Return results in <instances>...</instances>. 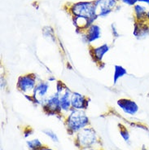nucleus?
<instances>
[{"mask_svg": "<svg viewBox=\"0 0 149 150\" xmlns=\"http://www.w3.org/2000/svg\"><path fill=\"white\" fill-rule=\"evenodd\" d=\"M89 123V117L83 110L73 109L65 121V125L69 135L78 133L81 130L86 128Z\"/></svg>", "mask_w": 149, "mask_h": 150, "instance_id": "f257e3e1", "label": "nucleus"}, {"mask_svg": "<svg viewBox=\"0 0 149 150\" xmlns=\"http://www.w3.org/2000/svg\"><path fill=\"white\" fill-rule=\"evenodd\" d=\"M68 11L72 16H80L86 19L98 16L94 1H79L73 3L68 6Z\"/></svg>", "mask_w": 149, "mask_h": 150, "instance_id": "f03ea898", "label": "nucleus"}, {"mask_svg": "<svg viewBox=\"0 0 149 150\" xmlns=\"http://www.w3.org/2000/svg\"><path fill=\"white\" fill-rule=\"evenodd\" d=\"M98 143L96 131L92 127H86L77 133L75 144L78 148L93 146Z\"/></svg>", "mask_w": 149, "mask_h": 150, "instance_id": "7ed1b4c3", "label": "nucleus"}, {"mask_svg": "<svg viewBox=\"0 0 149 150\" xmlns=\"http://www.w3.org/2000/svg\"><path fill=\"white\" fill-rule=\"evenodd\" d=\"M37 85L36 76L32 74L20 76L17 81V88L25 95H33Z\"/></svg>", "mask_w": 149, "mask_h": 150, "instance_id": "20e7f679", "label": "nucleus"}, {"mask_svg": "<svg viewBox=\"0 0 149 150\" xmlns=\"http://www.w3.org/2000/svg\"><path fill=\"white\" fill-rule=\"evenodd\" d=\"M42 106L46 113L49 115L60 114V112H62L60 108V95L56 92L49 96L45 99Z\"/></svg>", "mask_w": 149, "mask_h": 150, "instance_id": "39448f33", "label": "nucleus"}, {"mask_svg": "<svg viewBox=\"0 0 149 150\" xmlns=\"http://www.w3.org/2000/svg\"><path fill=\"white\" fill-rule=\"evenodd\" d=\"M49 88H50V85H49L48 82L40 81L37 83L34 90V93H33L34 104L42 105L45 99L47 98Z\"/></svg>", "mask_w": 149, "mask_h": 150, "instance_id": "423d86ee", "label": "nucleus"}, {"mask_svg": "<svg viewBox=\"0 0 149 150\" xmlns=\"http://www.w3.org/2000/svg\"><path fill=\"white\" fill-rule=\"evenodd\" d=\"M101 35H102L101 27L97 24H93L85 32H83L81 34L83 42L86 43H92L94 42L99 40L101 38Z\"/></svg>", "mask_w": 149, "mask_h": 150, "instance_id": "0eeeda50", "label": "nucleus"}, {"mask_svg": "<svg viewBox=\"0 0 149 150\" xmlns=\"http://www.w3.org/2000/svg\"><path fill=\"white\" fill-rule=\"evenodd\" d=\"M117 105L126 114L131 116L135 115L139 110L138 104L131 99H126V98L120 99L117 101Z\"/></svg>", "mask_w": 149, "mask_h": 150, "instance_id": "6e6552de", "label": "nucleus"}, {"mask_svg": "<svg viewBox=\"0 0 149 150\" xmlns=\"http://www.w3.org/2000/svg\"><path fill=\"white\" fill-rule=\"evenodd\" d=\"M89 100H87L86 96L79 92H72L71 95V103L72 109L78 110H85L88 107Z\"/></svg>", "mask_w": 149, "mask_h": 150, "instance_id": "1a4fd4ad", "label": "nucleus"}, {"mask_svg": "<svg viewBox=\"0 0 149 150\" xmlns=\"http://www.w3.org/2000/svg\"><path fill=\"white\" fill-rule=\"evenodd\" d=\"M133 35L139 40L149 36V23L147 21H134Z\"/></svg>", "mask_w": 149, "mask_h": 150, "instance_id": "9d476101", "label": "nucleus"}, {"mask_svg": "<svg viewBox=\"0 0 149 150\" xmlns=\"http://www.w3.org/2000/svg\"><path fill=\"white\" fill-rule=\"evenodd\" d=\"M110 49V47L107 43H104L100 46H98L90 50V55L93 57V60L96 63H102L103 58L106 53Z\"/></svg>", "mask_w": 149, "mask_h": 150, "instance_id": "9b49d317", "label": "nucleus"}, {"mask_svg": "<svg viewBox=\"0 0 149 150\" xmlns=\"http://www.w3.org/2000/svg\"><path fill=\"white\" fill-rule=\"evenodd\" d=\"M71 95L72 92L68 88H66L62 95H60V108L63 112H68L72 110V103H71Z\"/></svg>", "mask_w": 149, "mask_h": 150, "instance_id": "f8f14e48", "label": "nucleus"}, {"mask_svg": "<svg viewBox=\"0 0 149 150\" xmlns=\"http://www.w3.org/2000/svg\"><path fill=\"white\" fill-rule=\"evenodd\" d=\"M118 0H94V4L97 9V11L101 9H111L115 10L118 5Z\"/></svg>", "mask_w": 149, "mask_h": 150, "instance_id": "ddd939ff", "label": "nucleus"}, {"mask_svg": "<svg viewBox=\"0 0 149 150\" xmlns=\"http://www.w3.org/2000/svg\"><path fill=\"white\" fill-rule=\"evenodd\" d=\"M134 16L135 21H147L146 16H147V11L148 9L144 5L141 4H138L134 5Z\"/></svg>", "mask_w": 149, "mask_h": 150, "instance_id": "4468645a", "label": "nucleus"}, {"mask_svg": "<svg viewBox=\"0 0 149 150\" xmlns=\"http://www.w3.org/2000/svg\"><path fill=\"white\" fill-rule=\"evenodd\" d=\"M127 74L126 69L121 65H115L114 66V74H113V84L117 83L118 80Z\"/></svg>", "mask_w": 149, "mask_h": 150, "instance_id": "2eb2a0df", "label": "nucleus"}, {"mask_svg": "<svg viewBox=\"0 0 149 150\" xmlns=\"http://www.w3.org/2000/svg\"><path fill=\"white\" fill-rule=\"evenodd\" d=\"M27 146L30 150H39L43 147L42 143L38 139H34L28 140L26 142Z\"/></svg>", "mask_w": 149, "mask_h": 150, "instance_id": "dca6fc26", "label": "nucleus"}, {"mask_svg": "<svg viewBox=\"0 0 149 150\" xmlns=\"http://www.w3.org/2000/svg\"><path fill=\"white\" fill-rule=\"evenodd\" d=\"M119 127V131H120V135L122 137V139L126 141V142H129L130 141V139H131V135H130V133L127 130L126 128L125 127H123L121 125H120Z\"/></svg>", "mask_w": 149, "mask_h": 150, "instance_id": "f3484780", "label": "nucleus"}, {"mask_svg": "<svg viewBox=\"0 0 149 150\" xmlns=\"http://www.w3.org/2000/svg\"><path fill=\"white\" fill-rule=\"evenodd\" d=\"M42 34L45 38H54L55 34H54V30L52 27L45 26L42 29Z\"/></svg>", "mask_w": 149, "mask_h": 150, "instance_id": "a211bd4d", "label": "nucleus"}, {"mask_svg": "<svg viewBox=\"0 0 149 150\" xmlns=\"http://www.w3.org/2000/svg\"><path fill=\"white\" fill-rule=\"evenodd\" d=\"M42 132H43L47 136H48L49 138L52 139L53 142H56V143L59 142V138H58V136H57V135H56V133H55L54 131H52V130L45 129V130L42 131Z\"/></svg>", "mask_w": 149, "mask_h": 150, "instance_id": "6ab92c4d", "label": "nucleus"}, {"mask_svg": "<svg viewBox=\"0 0 149 150\" xmlns=\"http://www.w3.org/2000/svg\"><path fill=\"white\" fill-rule=\"evenodd\" d=\"M112 11L113 10H111V9H101L100 11H97V14H98L99 18H106L112 13Z\"/></svg>", "mask_w": 149, "mask_h": 150, "instance_id": "aec40b11", "label": "nucleus"}, {"mask_svg": "<svg viewBox=\"0 0 149 150\" xmlns=\"http://www.w3.org/2000/svg\"><path fill=\"white\" fill-rule=\"evenodd\" d=\"M56 92L59 93L60 95H62L64 92V91L66 90V88H67V86H65L63 83V82H61V81H57L56 82Z\"/></svg>", "mask_w": 149, "mask_h": 150, "instance_id": "412c9836", "label": "nucleus"}, {"mask_svg": "<svg viewBox=\"0 0 149 150\" xmlns=\"http://www.w3.org/2000/svg\"><path fill=\"white\" fill-rule=\"evenodd\" d=\"M110 29H111V32H112V37L114 38V39L118 38L121 36V34H120L119 31H118L117 28V25H116L115 23H112V24H111V25H110Z\"/></svg>", "mask_w": 149, "mask_h": 150, "instance_id": "4be33fe9", "label": "nucleus"}, {"mask_svg": "<svg viewBox=\"0 0 149 150\" xmlns=\"http://www.w3.org/2000/svg\"><path fill=\"white\" fill-rule=\"evenodd\" d=\"M121 4H126L127 6L134 7V5L138 4L139 3V0H118Z\"/></svg>", "mask_w": 149, "mask_h": 150, "instance_id": "5701e85b", "label": "nucleus"}, {"mask_svg": "<svg viewBox=\"0 0 149 150\" xmlns=\"http://www.w3.org/2000/svg\"><path fill=\"white\" fill-rule=\"evenodd\" d=\"M33 130L31 129V128H27L26 131H24V135H25V138H27V137H29V136H30L31 135H33Z\"/></svg>", "mask_w": 149, "mask_h": 150, "instance_id": "b1692460", "label": "nucleus"}, {"mask_svg": "<svg viewBox=\"0 0 149 150\" xmlns=\"http://www.w3.org/2000/svg\"><path fill=\"white\" fill-rule=\"evenodd\" d=\"M81 150H97L95 148H94L93 146H90V147H83V148H81Z\"/></svg>", "mask_w": 149, "mask_h": 150, "instance_id": "393cba45", "label": "nucleus"}, {"mask_svg": "<svg viewBox=\"0 0 149 150\" xmlns=\"http://www.w3.org/2000/svg\"><path fill=\"white\" fill-rule=\"evenodd\" d=\"M139 3L146 4V5H149V0H139Z\"/></svg>", "mask_w": 149, "mask_h": 150, "instance_id": "a878e982", "label": "nucleus"}, {"mask_svg": "<svg viewBox=\"0 0 149 150\" xmlns=\"http://www.w3.org/2000/svg\"><path fill=\"white\" fill-rule=\"evenodd\" d=\"M146 21H147V22L149 23V10H148V11H147V16H146Z\"/></svg>", "mask_w": 149, "mask_h": 150, "instance_id": "bb28decb", "label": "nucleus"}, {"mask_svg": "<svg viewBox=\"0 0 149 150\" xmlns=\"http://www.w3.org/2000/svg\"><path fill=\"white\" fill-rule=\"evenodd\" d=\"M55 80H56L55 77H50V78L48 79L49 82H52V81H54V82H55Z\"/></svg>", "mask_w": 149, "mask_h": 150, "instance_id": "cd10ccee", "label": "nucleus"}, {"mask_svg": "<svg viewBox=\"0 0 149 150\" xmlns=\"http://www.w3.org/2000/svg\"><path fill=\"white\" fill-rule=\"evenodd\" d=\"M39 150H53L52 149H50V148H47V147H42V149H40Z\"/></svg>", "mask_w": 149, "mask_h": 150, "instance_id": "c85d7f7f", "label": "nucleus"}]
</instances>
